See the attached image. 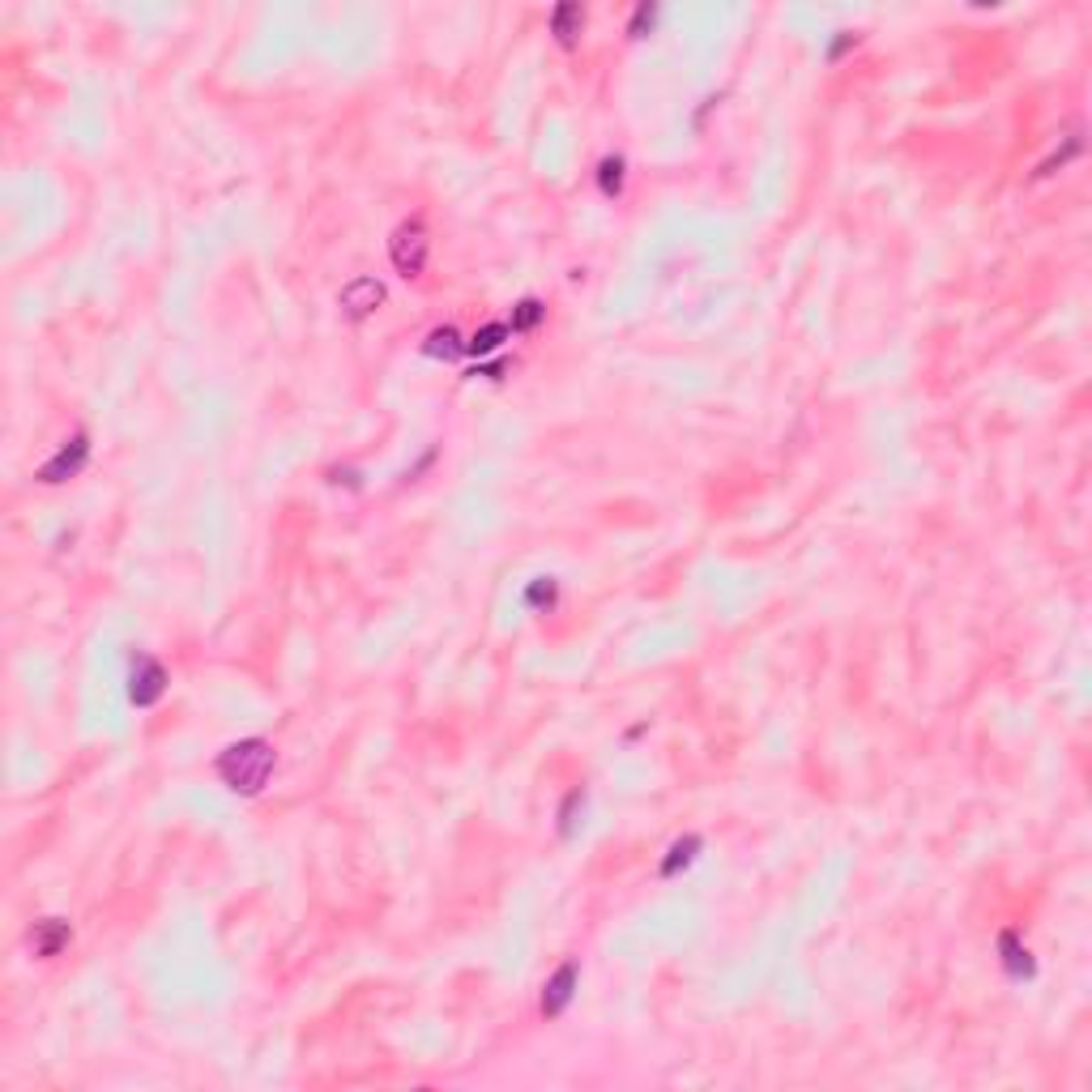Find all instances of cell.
<instances>
[{
	"label": "cell",
	"mask_w": 1092,
	"mask_h": 1092,
	"mask_svg": "<svg viewBox=\"0 0 1092 1092\" xmlns=\"http://www.w3.org/2000/svg\"><path fill=\"white\" fill-rule=\"evenodd\" d=\"M337 303H341V312H346L351 320H368L380 303H385V282L380 278H351L346 286H341Z\"/></svg>",
	"instance_id": "5"
},
{
	"label": "cell",
	"mask_w": 1092,
	"mask_h": 1092,
	"mask_svg": "<svg viewBox=\"0 0 1092 1092\" xmlns=\"http://www.w3.org/2000/svg\"><path fill=\"white\" fill-rule=\"evenodd\" d=\"M577 986H581V965L577 961H564L560 969L547 977V986H542V1015H547V1020H555V1015L568 1011Z\"/></svg>",
	"instance_id": "6"
},
{
	"label": "cell",
	"mask_w": 1092,
	"mask_h": 1092,
	"mask_svg": "<svg viewBox=\"0 0 1092 1092\" xmlns=\"http://www.w3.org/2000/svg\"><path fill=\"white\" fill-rule=\"evenodd\" d=\"M654 22H658V5H636V13H631V22H627V39H644L649 30H654Z\"/></svg>",
	"instance_id": "18"
},
{
	"label": "cell",
	"mask_w": 1092,
	"mask_h": 1092,
	"mask_svg": "<svg viewBox=\"0 0 1092 1092\" xmlns=\"http://www.w3.org/2000/svg\"><path fill=\"white\" fill-rule=\"evenodd\" d=\"M69 938H73V926L65 922V917H43V922H34L30 934H26V944L34 956H56V952H65L69 948Z\"/></svg>",
	"instance_id": "7"
},
{
	"label": "cell",
	"mask_w": 1092,
	"mask_h": 1092,
	"mask_svg": "<svg viewBox=\"0 0 1092 1092\" xmlns=\"http://www.w3.org/2000/svg\"><path fill=\"white\" fill-rule=\"evenodd\" d=\"M427 253H431V239H427V226L410 218V222H401L397 231L389 235V261H393V270L401 278H418L427 270Z\"/></svg>",
	"instance_id": "2"
},
{
	"label": "cell",
	"mask_w": 1092,
	"mask_h": 1092,
	"mask_svg": "<svg viewBox=\"0 0 1092 1092\" xmlns=\"http://www.w3.org/2000/svg\"><path fill=\"white\" fill-rule=\"evenodd\" d=\"M167 692V670L163 662H155L150 654H137L128 662V700L137 704V708H150V704H159Z\"/></svg>",
	"instance_id": "3"
},
{
	"label": "cell",
	"mask_w": 1092,
	"mask_h": 1092,
	"mask_svg": "<svg viewBox=\"0 0 1092 1092\" xmlns=\"http://www.w3.org/2000/svg\"><path fill=\"white\" fill-rule=\"evenodd\" d=\"M623 171H627L623 155H606V159L598 163V188H602V197L615 201V197L623 193Z\"/></svg>",
	"instance_id": "13"
},
{
	"label": "cell",
	"mask_w": 1092,
	"mask_h": 1092,
	"mask_svg": "<svg viewBox=\"0 0 1092 1092\" xmlns=\"http://www.w3.org/2000/svg\"><path fill=\"white\" fill-rule=\"evenodd\" d=\"M581 30H585V5L564 0V5L551 9V34H555V43H560L564 52H572L581 43Z\"/></svg>",
	"instance_id": "8"
},
{
	"label": "cell",
	"mask_w": 1092,
	"mask_h": 1092,
	"mask_svg": "<svg viewBox=\"0 0 1092 1092\" xmlns=\"http://www.w3.org/2000/svg\"><path fill=\"white\" fill-rule=\"evenodd\" d=\"M423 355H427V359H444V363H453V359H462V355H466V341H462V333H457L453 324H439V329L427 333Z\"/></svg>",
	"instance_id": "11"
},
{
	"label": "cell",
	"mask_w": 1092,
	"mask_h": 1092,
	"mask_svg": "<svg viewBox=\"0 0 1092 1092\" xmlns=\"http://www.w3.org/2000/svg\"><path fill=\"white\" fill-rule=\"evenodd\" d=\"M90 462V435L86 431H78L73 439H65V449L52 457V462H43V470H39V483H47V487H61V483H69L73 474H82V466Z\"/></svg>",
	"instance_id": "4"
},
{
	"label": "cell",
	"mask_w": 1092,
	"mask_h": 1092,
	"mask_svg": "<svg viewBox=\"0 0 1092 1092\" xmlns=\"http://www.w3.org/2000/svg\"><path fill=\"white\" fill-rule=\"evenodd\" d=\"M214 769H218L222 785L231 794L257 798L265 790V781H270L274 769H278V752H274V742H265V738H239L218 756Z\"/></svg>",
	"instance_id": "1"
},
{
	"label": "cell",
	"mask_w": 1092,
	"mask_h": 1092,
	"mask_svg": "<svg viewBox=\"0 0 1092 1092\" xmlns=\"http://www.w3.org/2000/svg\"><path fill=\"white\" fill-rule=\"evenodd\" d=\"M508 333H512V329H508V324H500V320H495V324H483V329H478V333L466 341V355H495V351H500L504 341H508Z\"/></svg>",
	"instance_id": "12"
},
{
	"label": "cell",
	"mask_w": 1092,
	"mask_h": 1092,
	"mask_svg": "<svg viewBox=\"0 0 1092 1092\" xmlns=\"http://www.w3.org/2000/svg\"><path fill=\"white\" fill-rule=\"evenodd\" d=\"M1080 150H1084V141H1080V132H1071V137H1067V145H1063V150H1054V155H1050V159H1046V163H1041L1037 171H1032V176H1037V180H1046V176H1054V171H1059V167H1067L1071 159H1076V155H1080Z\"/></svg>",
	"instance_id": "17"
},
{
	"label": "cell",
	"mask_w": 1092,
	"mask_h": 1092,
	"mask_svg": "<svg viewBox=\"0 0 1092 1092\" xmlns=\"http://www.w3.org/2000/svg\"><path fill=\"white\" fill-rule=\"evenodd\" d=\"M999 961H1003L1007 977H1015V982H1028V977L1037 973V961H1032V952L1020 944V934H1015V930H1003L999 934Z\"/></svg>",
	"instance_id": "9"
},
{
	"label": "cell",
	"mask_w": 1092,
	"mask_h": 1092,
	"mask_svg": "<svg viewBox=\"0 0 1092 1092\" xmlns=\"http://www.w3.org/2000/svg\"><path fill=\"white\" fill-rule=\"evenodd\" d=\"M555 602H560V585H555L551 577L529 581V589H525V606L529 610H551Z\"/></svg>",
	"instance_id": "16"
},
{
	"label": "cell",
	"mask_w": 1092,
	"mask_h": 1092,
	"mask_svg": "<svg viewBox=\"0 0 1092 1092\" xmlns=\"http://www.w3.org/2000/svg\"><path fill=\"white\" fill-rule=\"evenodd\" d=\"M585 802H589V794H585V790H572V794L560 802V836H564V840L577 836V828H581V815H585Z\"/></svg>",
	"instance_id": "14"
},
{
	"label": "cell",
	"mask_w": 1092,
	"mask_h": 1092,
	"mask_svg": "<svg viewBox=\"0 0 1092 1092\" xmlns=\"http://www.w3.org/2000/svg\"><path fill=\"white\" fill-rule=\"evenodd\" d=\"M700 850H704V840H700L696 832H687V836H679V840H675V846H670V850H666V858H662V867H658V875H662V879H675L679 871H687V867H692V862H696V854H700Z\"/></svg>",
	"instance_id": "10"
},
{
	"label": "cell",
	"mask_w": 1092,
	"mask_h": 1092,
	"mask_svg": "<svg viewBox=\"0 0 1092 1092\" xmlns=\"http://www.w3.org/2000/svg\"><path fill=\"white\" fill-rule=\"evenodd\" d=\"M542 316H547V303L529 295V299H521L512 308V324H508V329L512 333H529V329H538V324H542Z\"/></svg>",
	"instance_id": "15"
}]
</instances>
